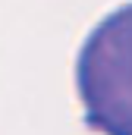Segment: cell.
<instances>
[{
  "instance_id": "1",
  "label": "cell",
  "mask_w": 132,
  "mask_h": 135,
  "mask_svg": "<svg viewBox=\"0 0 132 135\" xmlns=\"http://www.w3.org/2000/svg\"><path fill=\"white\" fill-rule=\"evenodd\" d=\"M76 91L91 132L132 135V3L110 9L85 35L76 57Z\"/></svg>"
}]
</instances>
